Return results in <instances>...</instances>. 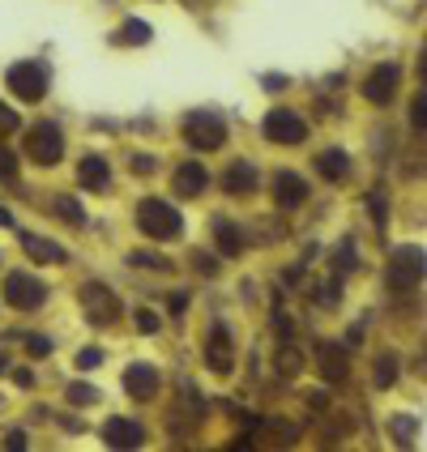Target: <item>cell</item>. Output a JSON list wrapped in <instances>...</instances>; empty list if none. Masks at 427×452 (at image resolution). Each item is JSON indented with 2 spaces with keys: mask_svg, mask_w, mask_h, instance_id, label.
I'll return each instance as SVG.
<instances>
[{
  "mask_svg": "<svg viewBox=\"0 0 427 452\" xmlns=\"http://www.w3.org/2000/svg\"><path fill=\"white\" fill-rule=\"evenodd\" d=\"M171 188H176L180 197H188V201H192V197H201V192L209 188V171H205L201 162H192V158H188V162H180V166H176Z\"/></svg>",
  "mask_w": 427,
  "mask_h": 452,
  "instance_id": "13",
  "label": "cell"
},
{
  "mask_svg": "<svg viewBox=\"0 0 427 452\" xmlns=\"http://www.w3.org/2000/svg\"><path fill=\"white\" fill-rule=\"evenodd\" d=\"M137 231H141L145 239H154V244H171V239L184 235V218H180V209H176L171 201L145 197V201L137 205Z\"/></svg>",
  "mask_w": 427,
  "mask_h": 452,
  "instance_id": "1",
  "label": "cell"
},
{
  "mask_svg": "<svg viewBox=\"0 0 427 452\" xmlns=\"http://www.w3.org/2000/svg\"><path fill=\"white\" fill-rule=\"evenodd\" d=\"M192 260H197V273H201V277H214V273H218V260H214V256H205V252H197Z\"/></svg>",
  "mask_w": 427,
  "mask_h": 452,
  "instance_id": "36",
  "label": "cell"
},
{
  "mask_svg": "<svg viewBox=\"0 0 427 452\" xmlns=\"http://www.w3.org/2000/svg\"><path fill=\"white\" fill-rule=\"evenodd\" d=\"M129 166H133L137 175H150V171H154L158 162H154V154H133V158H129Z\"/></svg>",
  "mask_w": 427,
  "mask_h": 452,
  "instance_id": "35",
  "label": "cell"
},
{
  "mask_svg": "<svg viewBox=\"0 0 427 452\" xmlns=\"http://www.w3.org/2000/svg\"><path fill=\"white\" fill-rule=\"evenodd\" d=\"M26 154H30L39 166H56V162L65 158V133H60V124H51V120L34 124V128L26 133Z\"/></svg>",
  "mask_w": 427,
  "mask_h": 452,
  "instance_id": "4",
  "label": "cell"
},
{
  "mask_svg": "<svg viewBox=\"0 0 427 452\" xmlns=\"http://www.w3.org/2000/svg\"><path fill=\"white\" fill-rule=\"evenodd\" d=\"M124 388H129V397L133 401H154L158 397V371L150 363H133L124 371Z\"/></svg>",
  "mask_w": 427,
  "mask_h": 452,
  "instance_id": "14",
  "label": "cell"
},
{
  "mask_svg": "<svg viewBox=\"0 0 427 452\" xmlns=\"http://www.w3.org/2000/svg\"><path fill=\"white\" fill-rule=\"evenodd\" d=\"M184 141L192 149H223L227 145V124L214 111H188L184 116Z\"/></svg>",
  "mask_w": 427,
  "mask_h": 452,
  "instance_id": "3",
  "label": "cell"
},
{
  "mask_svg": "<svg viewBox=\"0 0 427 452\" xmlns=\"http://www.w3.org/2000/svg\"><path fill=\"white\" fill-rule=\"evenodd\" d=\"M18 111L9 107V102H0V137H9V133H18Z\"/></svg>",
  "mask_w": 427,
  "mask_h": 452,
  "instance_id": "29",
  "label": "cell"
},
{
  "mask_svg": "<svg viewBox=\"0 0 427 452\" xmlns=\"http://www.w3.org/2000/svg\"><path fill=\"white\" fill-rule=\"evenodd\" d=\"M43 299H47V286H43L34 273H9L5 277V303L9 307L34 312V307H43Z\"/></svg>",
  "mask_w": 427,
  "mask_h": 452,
  "instance_id": "7",
  "label": "cell"
},
{
  "mask_svg": "<svg viewBox=\"0 0 427 452\" xmlns=\"http://www.w3.org/2000/svg\"><path fill=\"white\" fill-rule=\"evenodd\" d=\"M81 307H86L90 324H112L120 316V299L112 295V286H103V281H86L81 286Z\"/></svg>",
  "mask_w": 427,
  "mask_h": 452,
  "instance_id": "8",
  "label": "cell"
},
{
  "mask_svg": "<svg viewBox=\"0 0 427 452\" xmlns=\"http://www.w3.org/2000/svg\"><path fill=\"white\" fill-rule=\"evenodd\" d=\"M265 137H270L274 145H303V141H308V124H303L299 111L278 107V111H270V116H265Z\"/></svg>",
  "mask_w": 427,
  "mask_h": 452,
  "instance_id": "5",
  "label": "cell"
},
{
  "mask_svg": "<svg viewBox=\"0 0 427 452\" xmlns=\"http://www.w3.org/2000/svg\"><path fill=\"white\" fill-rule=\"evenodd\" d=\"M94 397H98V392H94L90 384H69V401H73V406H90Z\"/></svg>",
  "mask_w": 427,
  "mask_h": 452,
  "instance_id": "30",
  "label": "cell"
},
{
  "mask_svg": "<svg viewBox=\"0 0 427 452\" xmlns=\"http://www.w3.org/2000/svg\"><path fill=\"white\" fill-rule=\"evenodd\" d=\"M372 380H376V388H389V384L398 380V359H393V354H381L376 367H372Z\"/></svg>",
  "mask_w": 427,
  "mask_h": 452,
  "instance_id": "21",
  "label": "cell"
},
{
  "mask_svg": "<svg viewBox=\"0 0 427 452\" xmlns=\"http://www.w3.org/2000/svg\"><path fill=\"white\" fill-rule=\"evenodd\" d=\"M133 324H137V333H145V337H154V333H158V324H163V320H158L154 312H145V307H141V312L133 316Z\"/></svg>",
  "mask_w": 427,
  "mask_h": 452,
  "instance_id": "28",
  "label": "cell"
},
{
  "mask_svg": "<svg viewBox=\"0 0 427 452\" xmlns=\"http://www.w3.org/2000/svg\"><path fill=\"white\" fill-rule=\"evenodd\" d=\"M223 192H227V197H248V192H256V166H252V162H231L227 175H223Z\"/></svg>",
  "mask_w": 427,
  "mask_h": 452,
  "instance_id": "17",
  "label": "cell"
},
{
  "mask_svg": "<svg viewBox=\"0 0 427 452\" xmlns=\"http://www.w3.org/2000/svg\"><path fill=\"white\" fill-rule=\"evenodd\" d=\"M5 444H9L13 452H22V448H26V435H22V431H9V439H5Z\"/></svg>",
  "mask_w": 427,
  "mask_h": 452,
  "instance_id": "40",
  "label": "cell"
},
{
  "mask_svg": "<svg viewBox=\"0 0 427 452\" xmlns=\"http://www.w3.org/2000/svg\"><path fill=\"white\" fill-rule=\"evenodd\" d=\"M423 120H427V94L419 90V94H414V102H410V124H414V128L423 133V128H427Z\"/></svg>",
  "mask_w": 427,
  "mask_h": 452,
  "instance_id": "27",
  "label": "cell"
},
{
  "mask_svg": "<svg viewBox=\"0 0 427 452\" xmlns=\"http://www.w3.org/2000/svg\"><path fill=\"white\" fill-rule=\"evenodd\" d=\"M98 363H103V350H98V346H86V350L77 354V367H81V371H94Z\"/></svg>",
  "mask_w": 427,
  "mask_h": 452,
  "instance_id": "32",
  "label": "cell"
},
{
  "mask_svg": "<svg viewBox=\"0 0 427 452\" xmlns=\"http://www.w3.org/2000/svg\"><path fill=\"white\" fill-rule=\"evenodd\" d=\"M316 171L325 175L329 184H338V180H346V171H350V158H346V149H325L316 158Z\"/></svg>",
  "mask_w": 427,
  "mask_h": 452,
  "instance_id": "19",
  "label": "cell"
},
{
  "mask_svg": "<svg viewBox=\"0 0 427 452\" xmlns=\"http://www.w3.org/2000/svg\"><path fill=\"white\" fill-rule=\"evenodd\" d=\"M274 201H278V209H299L308 201V180L295 171H278L274 175Z\"/></svg>",
  "mask_w": 427,
  "mask_h": 452,
  "instance_id": "15",
  "label": "cell"
},
{
  "mask_svg": "<svg viewBox=\"0 0 427 452\" xmlns=\"http://www.w3.org/2000/svg\"><path fill=\"white\" fill-rule=\"evenodd\" d=\"M316 367H320V375H325L329 384H338V380L350 375V354L338 342H320L316 346Z\"/></svg>",
  "mask_w": 427,
  "mask_h": 452,
  "instance_id": "11",
  "label": "cell"
},
{
  "mask_svg": "<svg viewBox=\"0 0 427 452\" xmlns=\"http://www.w3.org/2000/svg\"><path fill=\"white\" fill-rule=\"evenodd\" d=\"M13 175H18V158L0 145V180H13Z\"/></svg>",
  "mask_w": 427,
  "mask_h": 452,
  "instance_id": "34",
  "label": "cell"
},
{
  "mask_svg": "<svg viewBox=\"0 0 427 452\" xmlns=\"http://www.w3.org/2000/svg\"><path fill=\"white\" fill-rule=\"evenodd\" d=\"M423 281V248H398L393 256H389V269H385V286L393 291V295H410L414 286Z\"/></svg>",
  "mask_w": 427,
  "mask_h": 452,
  "instance_id": "2",
  "label": "cell"
},
{
  "mask_svg": "<svg viewBox=\"0 0 427 452\" xmlns=\"http://www.w3.org/2000/svg\"><path fill=\"white\" fill-rule=\"evenodd\" d=\"M26 350H30V359H47L51 354V337H26Z\"/></svg>",
  "mask_w": 427,
  "mask_h": 452,
  "instance_id": "31",
  "label": "cell"
},
{
  "mask_svg": "<svg viewBox=\"0 0 427 452\" xmlns=\"http://www.w3.org/2000/svg\"><path fill=\"white\" fill-rule=\"evenodd\" d=\"M205 363L214 375H227L231 363H235V350H231V328L227 324H214L209 337H205Z\"/></svg>",
  "mask_w": 427,
  "mask_h": 452,
  "instance_id": "9",
  "label": "cell"
},
{
  "mask_svg": "<svg viewBox=\"0 0 427 452\" xmlns=\"http://www.w3.org/2000/svg\"><path fill=\"white\" fill-rule=\"evenodd\" d=\"M77 184H81V188H90V192H103L107 184H112V166H107V158L86 154V158L77 162Z\"/></svg>",
  "mask_w": 427,
  "mask_h": 452,
  "instance_id": "16",
  "label": "cell"
},
{
  "mask_svg": "<svg viewBox=\"0 0 427 452\" xmlns=\"http://www.w3.org/2000/svg\"><path fill=\"white\" fill-rule=\"evenodd\" d=\"M414 418H393V435H398V444H410L414 439Z\"/></svg>",
  "mask_w": 427,
  "mask_h": 452,
  "instance_id": "33",
  "label": "cell"
},
{
  "mask_svg": "<svg viewBox=\"0 0 427 452\" xmlns=\"http://www.w3.org/2000/svg\"><path fill=\"white\" fill-rule=\"evenodd\" d=\"M367 213L376 218V226H385V222H389V205H385V197H381V192H367Z\"/></svg>",
  "mask_w": 427,
  "mask_h": 452,
  "instance_id": "26",
  "label": "cell"
},
{
  "mask_svg": "<svg viewBox=\"0 0 427 452\" xmlns=\"http://www.w3.org/2000/svg\"><path fill=\"white\" fill-rule=\"evenodd\" d=\"M5 81H9V90H13L22 102H39V98L47 94V69L34 65V60H18V65L5 73Z\"/></svg>",
  "mask_w": 427,
  "mask_h": 452,
  "instance_id": "6",
  "label": "cell"
},
{
  "mask_svg": "<svg viewBox=\"0 0 427 452\" xmlns=\"http://www.w3.org/2000/svg\"><path fill=\"white\" fill-rule=\"evenodd\" d=\"M13 380H18V388H30V384H34V371H30V367H18Z\"/></svg>",
  "mask_w": 427,
  "mask_h": 452,
  "instance_id": "39",
  "label": "cell"
},
{
  "mask_svg": "<svg viewBox=\"0 0 427 452\" xmlns=\"http://www.w3.org/2000/svg\"><path fill=\"white\" fill-rule=\"evenodd\" d=\"M282 371H287V375L299 371V354H295V350H282Z\"/></svg>",
  "mask_w": 427,
  "mask_h": 452,
  "instance_id": "38",
  "label": "cell"
},
{
  "mask_svg": "<svg viewBox=\"0 0 427 452\" xmlns=\"http://www.w3.org/2000/svg\"><path fill=\"white\" fill-rule=\"evenodd\" d=\"M56 213H60L65 222H73V226L86 222V209H81V201H73V197H60V201H56Z\"/></svg>",
  "mask_w": 427,
  "mask_h": 452,
  "instance_id": "22",
  "label": "cell"
},
{
  "mask_svg": "<svg viewBox=\"0 0 427 452\" xmlns=\"http://www.w3.org/2000/svg\"><path fill=\"white\" fill-rule=\"evenodd\" d=\"M22 248H26V256H34V260H43V265H65V260H69V252H65L60 244H51V239H43V235H30V231H22Z\"/></svg>",
  "mask_w": 427,
  "mask_h": 452,
  "instance_id": "18",
  "label": "cell"
},
{
  "mask_svg": "<svg viewBox=\"0 0 427 452\" xmlns=\"http://www.w3.org/2000/svg\"><path fill=\"white\" fill-rule=\"evenodd\" d=\"M167 312H171V316H184V312H188V295H184V291L167 295Z\"/></svg>",
  "mask_w": 427,
  "mask_h": 452,
  "instance_id": "37",
  "label": "cell"
},
{
  "mask_svg": "<svg viewBox=\"0 0 427 452\" xmlns=\"http://www.w3.org/2000/svg\"><path fill=\"white\" fill-rule=\"evenodd\" d=\"M350 265H355V239H346V244L338 248V260H334V277L350 273Z\"/></svg>",
  "mask_w": 427,
  "mask_h": 452,
  "instance_id": "25",
  "label": "cell"
},
{
  "mask_svg": "<svg viewBox=\"0 0 427 452\" xmlns=\"http://www.w3.org/2000/svg\"><path fill=\"white\" fill-rule=\"evenodd\" d=\"M129 265H133V269H167L171 260H167V256H158V252H133V256H129Z\"/></svg>",
  "mask_w": 427,
  "mask_h": 452,
  "instance_id": "24",
  "label": "cell"
},
{
  "mask_svg": "<svg viewBox=\"0 0 427 452\" xmlns=\"http://www.w3.org/2000/svg\"><path fill=\"white\" fill-rule=\"evenodd\" d=\"M103 444H112V448H141L145 444V431H141V423L116 414V418L103 423Z\"/></svg>",
  "mask_w": 427,
  "mask_h": 452,
  "instance_id": "12",
  "label": "cell"
},
{
  "mask_svg": "<svg viewBox=\"0 0 427 452\" xmlns=\"http://www.w3.org/2000/svg\"><path fill=\"white\" fill-rule=\"evenodd\" d=\"M116 43H150V26L133 18V22H129V26H124V30L116 34Z\"/></svg>",
  "mask_w": 427,
  "mask_h": 452,
  "instance_id": "23",
  "label": "cell"
},
{
  "mask_svg": "<svg viewBox=\"0 0 427 452\" xmlns=\"http://www.w3.org/2000/svg\"><path fill=\"white\" fill-rule=\"evenodd\" d=\"M214 239H218V252L223 256H239V248H244V231H239L235 222H227V218L214 222Z\"/></svg>",
  "mask_w": 427,
  "mask_h": 452,
  "instance_id": "20",
  "label": "cell"
},
{
  "mask_svg": "<svg viewBox=\"0 0 427 452\" xmlns=\"http://www.w3.org/2000/svg\"><path fill=\"white\" fill-rule=\"evenodd\" d=\"M0 226H13V213L9 209H0Z\"/></svg>",
  "mask_w": 427,
  "mask_h": 452,
  "instance_id": "41",
  "label": "cell"
},
{
  "mask_svg": "<svg viewBox=\"0 0 427 452\" xmlns=\"http://www.w3.org/2000/svg\"><path fill=\"white\" fill-rule=\"evenodd\" d=\"M398 86H402V69L398 65H381V69H372V77L363 81V98L385 107V102H393Z\"/></svg>",
  "mask_w": 427,
  "mask_h": 452,
  "instance_id": "10",
  "label": "cell"
}]
</instances>
